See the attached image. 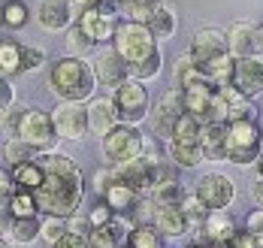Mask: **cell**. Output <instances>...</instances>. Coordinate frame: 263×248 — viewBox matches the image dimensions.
<instances>
[{"mask_svg":"<svg viewBox=\"0 0 263 248\" xmlns=\"http://www.w3.org/2000/svg\"><path fill=\"white\" fill-rule=\"evenodd\" d=\"M36 164L43 169V185L33 191L36 212L54 218H73L85 197V176L79 164L58 148L36 155Z\"/></svg>","mask_w":263,"mask_h":248,"instance_id":"1","label":"cell"},{"mask_svg":"<svg viewBox=\"0 0 263 248\" xmlns=\"http://www.w3.org/2000/svg\"><path fill=\"white\" fill-rule=\"evenodd\" d=\"M49 91L58 103H91L97 91V76L88 58L61 55L49 67Z\"/></svg>","mask_w":263,"mask_h":248,"instance_id":"2","label":"cell"},{"mask_svg":"<svg viewBox=\"0 0 263 248\" xmlns=\"http://www.w3.org/2000/svg\"><path fill=\"white\" fill-rule=\"evenodd\" d=\"M260 142H263V130L257 124V118L230 121L227 124V137H224V164H236V166L257 164Z\"/></svg>","mask_w":263,"mask_h":248,"instance_id":"3","label":"cell"},{"mask_svg":"<svg viewBox=\"0 0 263 248\" xmlns=\"http://www.w3.org/2000/svg\"><path fill=\"white\" fill-rule=\"evenodd\" d=\"M112 49L118 52V58L133 67L145 58H152L155 52H160V46L155 43V36L148 33L145 25H136V22H118L115 36H112Z\"/></svg>","mask_w":263,"mask_h":248,"instance_id":"4","label":"cell"},{"mask_svg":"<svg viewBox=\"0 0 263 248\" xmlns=\"http://www.w3.org/2000/svg\"><path fill=\"white\" fill-rule=\"evenodd\" d=\"M100 155H103L106 166L136 161L139 155H145V137L139 133L136 124H118L100 139Z\"/></svg>","mask_w":263,"mask_h":248,"instance_id":"5","label":"cell"},{"mask_svg":"<svg viewBox=\"0 0 263 248\" xmlns=\"http://www.w3.org/2000/svg\"><path fill=\"white\" fill-rule=\"evenodd\" d=\"M112 103L118 109L121 124H136L139 127V121H145L148 112H152L148 88H145V82H136V79H127V82L118 85L112 91Z\"/></svg>","mask_w":263,"mask_h":248,"instance_id":"6","label":"cell"},{"mask_svg":"<svg viewBox=\"0 0 263 248\" xmlns=\"http://www.w3.org/2000/svg\"><path fill=\"white\" fill-rule=\"evenodd\" d=\"M194 197L209 212H227L236 200V182L224 173H203L194 185Z\"/></svg>","mask_w":263,"mask_h":248,"instance_id":"7","label":"cell"},{"mask_svg":"<svg viewBox=\"0 0 263 248\" xmlns=\"http://www.w3.org/2000/svg\"><path fill=\"white\" fill-rule=\"evenodd\" d=\"M15 139L33 145L40 155H43V151H52L54 142H58V133H54V124H52V112L36 109V106L30 109V106H27L25 115H22V124H18Z\"/></svg>","mask_w":263,"mask_h":248,"instance_id":"8","label":"cell"},{"mask_svg":"<svg viewBox=\"0 0 263 248\" xmlns=\"http://www.w3.org/2000/svg\"><path fill=\"white\" fill-rule=\"evenodd\" d=\"M112 176H115V182H121V185H127L130 191H136L139 197H145V194L155 188V179H158V158L145 151V155H139L136 161L112 166Z\"/></svg>","mask_w":263,"mask_h":248,"instance_id":"9","label":"cell"},{"mask_svg":"<svg viewBox=\"0 0 263 248\" xmlns=\"http://www.w3.org/2000/svg\"><path fill=\"white\" fill-rule=\"evenodd\" d=\"M76 28L82 30V36L91 43V46H103V43H112L115 36V28H118V15L112 6H97V9H85L76 15Z\"/></svg>","mask_w":263,"mask_h":248,"instance_id":"10","label":"cell"},{"mask_svg":"<svg viewBox=\"0 0 263 248\" xmlns=\"http://www.w3.org/2000/svg\"><path fill=\"white\" fill-rule=\"evenodd\" d=\"M52 124L58 139L79 142L88 137V103H58L52 109Z\"/></svg>","mask_w":263,"mask_h":248,"instance_id":"11","label":"cell"},{"mask_svg":"<svg viewBox=\"0 0 263 248\" xmlns=\"http://www.w3.org/2000/svg\"><path fill=\"white\" fill-rule=\"evenodd\" d=\"M182 115H184L182 91H179V88H170L158 103L152 106V112H148V118H152V130L166 142V139L173 137V127H176V121H179Z\"/></svg>","mask_w":263,"mask_h":248,"instance_id":"12","label":"cell"},{"mask_svg":"<svg viewBox=\"0 0 263 248\" xmlns=\"http://www.w3.org/2000/svg\"><path fill=\"white\" fill-rule=\"evenodd\" d=\"M40 28L49 30V33H61V30H70L76 25V15L79 9L73 6V0H40L36 9H33Z\"/></svg>","mask_w":263,"mask_h":248,"instance_id":"13","label":"cell"},{"mask_svg":"<svg viewBox=\"0 0 263 248\" xmlns=\"http://www.w3.org/2000/svg\"><path fill=\"white\" fill-rule=\"evenodd\" d=\"M233 88H236L242 97L254 100L263 97V55L254 58H239L233 64Z\"/></svg>","mask_w":263,"mask_h":248,"instance_id":"14","label":"cell"},{"mask_svg":"<svg viewBox=\"0 0 263 248\" xmlns=\"http://www.w3.org/2000/svg\"><path fill=\"white\" fill-rule=\"evenodd\" d=\"M91 70H94V76H97V88L103 85V88H118L121 82H127L130 79V67L118 58V52L109 46L103 52H97V58L91 61Z\"/></svg>","mask_w":263,"mask_h":248,"instance_id":"15","label":"cell"},{"mask_svg":"<svg viewBox=\"0 0 263 248\" xmlns=\"http://www.w3.org/2000/svg\"><path fill=\"white\" fill-rule=\"evenodd\" d=\"M187 55L194 58L197 67H203V64H209V61H215V58H221V55H230V52H227V36H224V30H218V28L197 30L194 40H191V46H187Z\"/></svg>","mask_w":263,"mask_h":248,"instance_id":"16","label":"cell"},{"mask_svg":"<svg viewBox=\"0 0 263 248\" xmlns=\"http://www.w3.org/2000/svg\"><path fill=\"white\" fill-rule=\"evenodd\" d=\"M136 227V221L130 215H115V218L94 227V233L88 236V248H124L127 245V233Z\"/></svg>","mask_w":263,"mask_h":248,"instance_id":"17","label":"cell"},{"mask_svg":"<svg viewBox=\"0 0 263 248\" xmlns=\"http://www.w3.org/2000/svg\"><path fill=\"white\" fill-rule=\"evenodd\" d=\"M227 36V52L236 58H254L260 55V43H257V28L251 22H233L230 28L224 30Z\"/></svg>","mask_w":263,"mask_h":248,"instance_id":"18","label":"cell"},{"mask_svg":"<svg viewBox=\"0 0 263 248\" xmlns=\"http://www.w3.org/2000/svg\"><path fill=\"white\" fill-rule=\"evenodd\" d=\"M118 124H121V118H118V109H115L112 97H94L88 103V133L103 139Z\"/></svg>","mask_w":263,"mask_h":248,"instance_id":"19","label":"cell"},{"mask_svg":"<svg viewBox=\"0 0 263 248\" xmlns=\"http://www.w3.org/2000/svg\"><path fill=\"white\" fill-rule=\"evenodd\" d=\"M215 94H218V88H212L209 82H194L182 88V103H184V112L191 115V118H197L200 124H206V118H209V106L212 100H215Z\"/></svg>","mask_w":263,"mask_h":248,"instance_id":"20","label":"cell"},{"mask_svg":"<svg viewBox=\"0 0 263 248\" xmlns=\"http://www.w3.org/2000/svg\"><path fill=\"white\" fill-rule=\"evenodd\" d=\"M152 227L158 230L163 239H179L187 233V221H184L182 206H163L152 212Z\"/></svg>","mask_w":263,"mask_h":248,"instance_id":"21","label":"cell"},{"mask_svg":"<svg viewBox=\"0 0 263 248\" xmlns=\"http://www.w3.org/2000/svg\"><path fill=\"white\" fill-rule=\"evenodd\" d=\"M139 194L130 191L127 185H121V182H112L109 185V191L103 194V203L112 209V215H133L136 212V206H139Z\"/></svg>","mask_w":263,"mask_h":248,"instance_id":"22","label":"cell"},{"mask_svg":"<svg viewBox=\"0 0 263 248\" xmlns=\"http://www.w3.org/2000/svg\"><path fill=\"white\" fill-rule=\"evenodd\" d=\"M224 137H227V124H203L200 127V148L206 161L224 164Z\"/></svg>","mask_w":263,"mask_h":248,"instance_id":"23","label":"cell"},{"mask_svg":"<svg viewBox=\"0 0 263 248\" xmlns=\"http://www.w3.org/2000/svg\"><path fill=\"white\" fill-rule=\"evenodd\" d=\"M148 33L155 36V43H166V40H173L176 36V30H179V18H176V12L166 6V3H160L158 9H155V15H152V22L145 25Z\"/></svg>","mask_w":263,"mask_h":248,"instance_id":"24","label":"cell"},{"mask_svg":"<svg viewBox=\"0 0 263 248\" xmlns=\"http://www.w3.org/2000/svg\"><path fill=\"white\" fill-rule=\"evenodd\" d=\"M233 64H236L233 55H221V58H215V61H209V64H203L200 73H203V79L212 88H227V85L233 82Z\"/></svg>","mask_w":263,"mask_h":248,"instance_id":"25","label":"cell"},{"mask_svg":"<svg viewBox=\"0 0 263 248\" xmlns=\"http://www.w3.org/2000/svg\"><path fill=\"white\" fill-rule=\"evenodd\" d=\"M6 239L12 245H33L40 239V215H33V218H9Z\"/></svg>","mask_w":263,"mask_h":248,"instance_id":"26","label":"cell"},{"mask_svg":"<svg viewBox=\"0 0 263 248\" xmlns=\"http://www.w3.org/2000/svg\"><path fill=\"white\" fill-rule=\"evenodd\" d=\"M9 179H12V191H27L33 194L40 185H43V169L36 161H30V164H18L9 169Z\"/></svg>","mask_w":263,"mask_h":248,"instance_id":"27","label":"cell"},{"mask_svg":"<svg viewBox=\"0 0 263 248\" xmlns=\"http://www.w3.org/2000/svg\"><path fill=\"white\" fill-rule=\"evenodd\" d=\"M166 151H170V161L176 166H184V169H194L206 161L200 142H166Z\"/></svg>","mask_w":263,"mask_h":248,"instance_id":"28","label":"cell"},{"mask_svg":"<svg viewBox=\"0 0 263 248\" xmlns=\"http://www.w3.org/2000/svg\"><path fill=\"white\" fill-rule=\"evenodd\" d=\"M145 200L155 206V209H163V206H182L184 191L179 182H158L152 191L145 194Z\"/></svg>","mask_w":263,"mask_h":248,"instance_id":"29","label":"cell"},{"mask_svg":"<svg viewBox=\"0 0 263 248\" xmlns=\"http://www.w3.org/2000/svg\"><path fill=\"white\" fill-rule=\"evenodd\" d=\"M36 148L33 145H27L22 139H6V145L0 148V161H6V166L12 169V166L18 164H30V161H36Z\"/></svg>","mask_w":263,"mask_h":248,"instance_id":"30","label":"cell"},{"mask_svg":"<svg viewBox=\"0 0 263 248\" xmlns=\"http://www.w3.org/2000/svg\"><path fill=\"white\" fill-rule=\"evenodd\" d=\"M22 73V43L15 40H3L0 43V76L12 79Z\"/></svg>","mask_w":263,"mask_h":248,"instance_id":"31","label":"cell"},{"mask_svg":"<svg viewBox=\"0 0 263 248\" xmlns=\"http://www.w3.org/2000/svg\"><path fill=\"white\" fill-rule=\"evenodd\" d=\"M173 82H176V88L182 91V88H187V85L194 82H206L203 79V73H200V67L194 64V58L187 55V52H182V55L176 58V67H173Z\"/></svg>","mask_w":263,"mask_h":248,"instance_id":"32","label":"cell"},{"mask_svg":"<svg viewBox=\"0 0 263 248\" xmlns=\"http://www.w3.org/2000/svg\"><path fill=\"white\" fill-rule=\"evenodd\" d=\"M27 22H30V9L22 0H6L0 6V25L6 30H22Z\"/></svg>","mask_w":263,"mask_h":248,"instance_id":"33","label":"cell"},{"mask_svg":"<svg viewBox=\"0 0 263 248\" xmlns=\"http://www.w3.org/2000/svg\"><path fill=\"white\" fill-rule=\"evenodd\" d=\"M163 0H133L127 6H118V12L124 15L121 22H136V25H148L152 22V15H155V9H158Z\"/></svg>","mask_w":263,"mask_h":248,"instance_id":"34","label":"cell"},{"mask_svg":"<svg viewBox=\"0 0 263 248\" xmlns=\"http://www.w3.org/2000/svg\"><path fill=\"white\" fill-rule=\"evenodd\" d=\"M124 248H163V236L152 224H136L127 233V245Z\"/></svg>","mask_w":263,"mask_h":248,"instance_id":"35","label":"cell"},{"mask_svg":"<svg viewBox=\"0 0 263 248\" xmlns=\"http://www.w3.org/2000/svg\"><path fill=\"white\" fill-rule=\"evenodd\" d=\"M6 212H9V218H33V215H40V212H36L33 194H27V191H12L9 194Z\"/></svg>","mask_w":263,"mask_h":248,"instance_id":"36","label":"cell"},{"mask_svg":"<svg viewBox=\"0 0 263 248\" xmlns=\"http://www.w3.org/2000/svg\"><path fill=\"white\" fill-rule=\"evenodd\" d=\"M182 212H184V221H187V233H197V230L206 224V218H209V209H206L194 194H184Z\"/></svg>","mask_w":263,"mask_h":248,"instance_id":"37","label":"cell"},{"mask_svg":"<svg viewBox=\"0 0 263 248\" xmlns=\"http://www.w3.org/2000/svg\"><path fill=\"white\" fill-rule=\"evenodd\" d=\"M200 127H203V124L184 112L182 118L176 121V127H173V137L166 139V142H200Z\"/></svg>","mask_w":263,"mask_h":248,"instance_id":"38","label":"cell"},{"mask_svg":"<svg viewBox=\"0 0 263 248\" xmlns=\"http://www.w3.org/2000/svg\"><path fill=\"white\" fill-rule=\"evenodd\" d=\"M160 67H163V55L155 52L152 58H145V61L133 64V67H130V79H136V82H152V79H158V76H160Z\"/></svg>","mask_w":263,"mask_h":248,"instance_id":"39","label":"cell"},{"mask_svg":"<svg viewBox=\"0 0 263 248\" xmlns=\"http://www.w3.org/2000/svg\"><path fill=\"white\" fill-rule=\"evenodd\" d=\"M67 233V218H54V215H43L40 218V239L54 245L61 236Z\"/></svg>","mask_w":263,"mask_h":248,"instance_id":"40","label":"cell"},{"mask_svg":"<svg viewBox=\"0 0 263 248\" xmlns=\"http://www.w3.org/2000/svg\"><path fill=\"white\" fill-rule=\"evenodd\" d=\"M25 109L27 106H22V103H12L6 112H0V130H3L9 139H15V133H18V124H22Z\"/></svg>","mask_w":263,"mask_h":248,"instance_id":"41","label":"cell"},{"mask_svg":"<svg viewBox=\"0 0 263 248\" xmlns=\"http://www.w3.org/2000/svg\"><path fill=\"white\" fill-rule=\"evenodd\" d=\"M40 67H46V52L40 46H25L22 43V73H33Z\"/></svg>","mask_w":263,"mask_h":248,"instance_id":"42","label":"cell"},{"mask_svg":"<svg viewBox=\"0 0 263 248\" xmlns=\"http://www.w3.org/2000/svg\"><path fill=\"white\" fill-rule=\"evenodd\" d=\"M91 49H94V46H91V43H88V40L82 36V30L76 28V25L67 30V55H73V58H85L88 52H91Z\"/></svg>","mask_w":263,"mask_h":248,"instance_id":"43","label":"cell"},{"mask_svg":"<svg viewBox=\"0 0 263 248\" xmlns=\"http://www.w3.org/2000/svg\"><path fill=\"white\" fill-rule=\"evenodd\" d=\"M67 233H73V236H82V239H88V236L94 233V224H91V218H88V215L76 212L73 218H67Z\"/></svg>","mask_w":263,"mask_h":248,"instance_id":"44","label":"cell"},{"mask_svg":"<svg viewBox=\"0 0 263 248\" xmlns=\"http://www.w3.org/2000/svg\"><path fill=\"white\" fill-rule=\"evenodd\" d=\"M245 233H251V236H257L263 239V209H251L248 215H245Z\"/></svg>","mask_w":263,"mask_h":248,"instance_id":"45","label":"cell"},{"mask_svg":"<svg viewBox=\"0 0 263 248\" xmlns=\"http://www.w3.org/2000/svg\"><path fill=\"white\" fill-rule=\"evenodd\" d=\"M88 218H91V224H94V227H103V224H109L115 215H112V209H109L106 203H97V206L88 212Z\"/></svg>","mask_w":263,"mask_h":248,"instance_id":"46","label":"cell"},{"mask_svg":"<svg viewBox=\"0 0 263 248\" xmlns=\"http://www.w3.org/2000/svg\"><path fill=\"white\" fill-rule=\"evenodd\" d=\"M12 103H15V88L9 85V79L0 76V112H6Z\"/></svg>","mask_w":263,"mask_h":248,"instance_id":"47","label":"cell"},{"mask_svg":"<svg viewBox=\"0 0 263 248\" xmlns=\"http://www.w3.org/2000/svg\"><path fill=\"white\" fill-rule=\"evenodd\" d=\"M112 182H115V176H112V166H103V169L94 176V191L103 197V194L109 191V185H112Z\"/></svg>","mask_w":263,"mask_h":248,"instance_id":"48","label":"cell"},{"mask_svg":"<svg viewBox=\"0 0 263 248\" xmlns=\"http://www.w3.org/2000/svg\"><path fill=\"white\" fill-rule=\"evenodd\" d=\"M52 248H88V239H82V236H73V233H64Z\"/></svg>","mask_w":263,"mask_h":248,"instance_id":"49","label":"cell"},{"mask_svg":"<svg viewBox=\"0 0 263 248\" xmlns=\"http://www.w3.org/2000/svg\"><path fill=\"white\" fill-rule=\"evenodd\" d=\"M12 194V179H9V169L0 166V200H9Z\"/></svg>","mask_w":263,"mask_h":248,"instance_id":"50","label":"cell"},{"mask_svg":"<svg viewBox=\"0 0 263 248\" xmlns=\"http://www.w3.org/2000/svg\"><path fill=\"white\" fill-rule=\"evenodd\" d=\"M106 0H73V6L79 9V12H85V9H97V6H103Z\"/></svg>","mask_w":263,"mask_h":248,"instance_id":"51","label":"cell"},{"mask_svg":"<svg viewBox=\"0 0 263 248\" xmlns=\"http://www.w3.org/2000/svg\"><path fill=\"white\" fill-rule=\"evenodd\" d=\"M251 197H254V203L263 209V179H257V182L251 185Z\"/></svg>","mask_w":263,"mask_h":248,"instance_id":"52","label":"cell"},{"mask_svg":"<svg viewBox=\"0 0 263 248\" xmlns=\"http://www.w3.org/2000/svg\"><path fill=\"white\" fill-rule=\"evenodd\" d=\"M257 179H263V151H260V158H257Z\"/></svg>","mask_w":263,"mask_h":248,"instance_id":"53","label":"cell"},{"mask_svg":"<svg viewBox=\"0 0 263 248\" xmlns=\"http://www.w3.org/2000/svg\"><path fill=\"white\" fill-rule=\"evenodd\" d=\"M0 248H15V245H12V242H9L6 236H0Z\"/></svg>","mask_w":263,"mask_h":248,"instance_id":"54","label":"cell"},{"mask_svg":"<svg viewBox=\"0 0 263 248\" xmlns=\"http://www.w3.org/2000/svg\"><path fill=\"white\" fill-rule=\"evenodd\" d=\"M257 43H260V55H263V25L257 28Z\"/></svg>","mask_w":263,"mask_h":248,"instance_id":"55","label":"cell"},{"mask_svg":"<svg viewBox=\"0 0 263 248\" xmlns=\"http://www.w3.org/2000/svg\"><path fill=\"white\" fill-rule=\"evenodd\" d=\"M115 6H127V3H133V0H112Z\"/></svg>","mask_w":263,"mask_h":248,"instance_id":"56","label":"cell"},{"mask_svg":"<svg viewBox=\"0 0 263 248\" xmlns=\"http://www.w3.org/2000/svg\"><path fill=\"white\" fill-rule=\"evenodd\" d=\"M191 248H215V245H197V242H194V245H191Z\"/></svg>","mask_w":263,"mask_h":248,"instance_id":"57","label":"cell"},{"mask_svg":"<svg viewBox=\"0 0 263 248\" xmlns=\"http://www.w3.org/2000/svg\"><path fill=\"white\" fill-rule=\"evenodd\" d=\"M260 248H263V239H260Z\"/></svg>","mask_w":263,"mask_h":248,"instance_id":"58","label":"cell"}]
</instances>
